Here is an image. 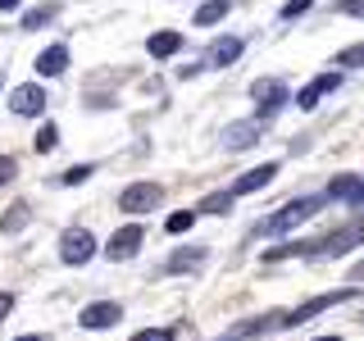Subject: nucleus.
<instances>
[{"label":"nucleus","mask_w":364,"mask_h":341,"mask_svg":"<svg viewBox=\"0 0 364 341\" xmlns=\"http://www.w3.org/2000/svg\"><path fill=\"white\" fill-rule=\"evenodd\" d=\"M328 91H337V73H318L310 87H301V96H296V105H301V109H314L318 100L328 96Z\"/></svg>","instance_id":"14"},{"label":"nucleus","mask_w":364,"mask_h":341,"mask_svg":"<svg viewBox=\"0 0 364 341\" xmlns=\"http://www.w3.org/2000/svg\"><path fill=\"white\" fill-rule=\"evenodd\" d=\"M250 100H255V109H259V119H273L282 105H287V87L278 82V77H259L255 87H250Z\"/></svg>","instance_id":"5"},{"label":"nucleus","mask_w":364,"mask_h":341,"mask_svg":"<svg viewBox=\"0 0 364 341\" xmlns=\"http://www.w3.org/2000/svg\"><path fill=\"white\" fill-rule=\"evenodd\" d=\"M364 242V223H350V227H337L333 237L323 242H310V259H333V255H346L350 246Z\"/></svg>","instance_id":"3"},{"label":"nucleus","mask_w":364,"mask_h":341,"mask_svg":"<svg viewBox=\"0 0 364 341\" xmlns=\"http://www.w3.org/2000/svg\"><path fill=\"white\" fill-rule=\"evenodd\" d=\"M328 200H346V205H360L364 200V182L355 173H341L328 182Z\"/></svg>","instance_id":"13"},{"label":"nucleus","mask_w":364,"mask_h":341,"mask_svg":"<svg viewBox=\"0 0 364 341\" xmlns=\"http://www.w3.org/2000/svg\"><path fill=\"white\" fill-rule=\"evenodd\" d=\"M323 210V196H296L287 200L278 214H269L264 223H255V237H282V232H291V227H301L305 219H314V214Z\"/></svg>","instance_id":"1"},{"label":"nucleus","mask_w":364,"mask_h":341,"mask_svg":"<svg viewBox=\"0 0 364 341\" xmlns=\"http://www.w3.org/2000/svg\"><path fill=\"white\" fill-rule=\"evenodd\" d=\"M355 296H360V287H341V291H323V296H314V301L296 305L291 314H282V328H301V323H310L314 314L333 310V305H346V301H355Z\"/></svg>","instance_id":"2"},{"label":"nucleus","mask_w":364,"mask_h":341,"mask_svg":"<svg viewBox=\"0 0 364 341\" xmlns=\"http://www.w3.org/2000/svg\"><path fill=\"white\" fill-rule=\"evenodd\" d=\"M346 282H350V287H364V259H360L355 269H350V278H346Z\"/></svg>","instance_id":"30"},{"label":"nucleus","mask_w":364,"mask_h":341,"mask_svg":"<svg viewBox=\"0 0 364 341\" xmlns=\"http://www.w3.org/2000/svg\"><path fill=\"white\" fill-rule=\"evenodd\" d=\"M337 64H341V68H364V41H360V45H346V50H337Z\"/></svg>","instance_id":"22"},{"label":"nucleus","mask_w":364,"mask_h":341,"mask_svg":"<svg viewBox=\"0 0 364 341\" xmlns=\"http://www.w3.org/2000/svg\"><path fill=\"white\" fill-rule=\"evenodd\" d=\"M0 87H5V77H0Z\"/></svg>","instance_id":"35"},{"label":"nucleus","mask_w":364,"mask_h":341,"mask_svg":"<svg viewBox=\"0 0 364 341\" xmlns=\"http://www.w3.org/2000/svg\"><path fill=\"white\" fill-rule=\"evenodd\" d=\"M232 191H214V196H205L200 200V214H228V210H232Z\"/></svg>","instance_id":"21"},{"label":"nucleus","mask_w":364,"mask_h":341,"mask_svg":"<svg viewBox=\"0 0 364 341\" xmlns=\"http://www.w3.org/2000/svg\"><path fill=\"white\" fill-rule=\"evenodd\" d=\"M314 341H341V337H314Z\"/></svg>","instance_id":"34"},{"label":"nucleus","mask_w":364,"mask_h":341,"mask_svg":"<svg viewBox=\"0 0 364 341\" xmlns=\"http://www.w3.org/2000/svg\"><path fill=\"white\" fill-rule=\"evenodd\" d=\"M259 141V119H242V123H228L223 128V146L228 151H250Z\"/></svg>","instance_id":"10"},{"label":"nucleus","mask_w":364,"mask_h":341,"mask_svg":"<svg viewBox=\"0 0 364 341\" xmlns=\"http://www.w3.org/2000/svg\"><path fill=\"white\" fill-rule=\"evenodd\" d=\"M146 50H151L155 60H168V55L182 50V32H155V37L146 41Z\"/></svg>","instance_id":"16"},{"label":"nucleus","mask_w":364,"mask_h":341,"mask_svg":"<svg viewBox=\"0 0 364 341\" xmlns=\"http://www.w3.org/2000/svg\"><path fill=\"white\" fill-rule=\"evenodd\" d=\"M337 14H350V18H364V0H337Z\"/></svg>","instance_id":"29"},{"label":"nucleus","mask_w":364,"mask_h":341,"mask_svg":"<svg viewBox=\"0 0 364 341\" xmlns=\"http://www.w3.org/2000/svg\"><path fill=\"white\" fill-rule=\"evenodd\" d=\"M9 109H14L18 119H37V114H46V91H41L37 82L14 87V96H9Z\"/></svg>","instance_id":"9"},{"label":"nucleus","mask_w":364,"mask_h":341,"mask_svg":"<svg viewBox=\"0 0 364 341\" xmlns=\"http://www.w3.org/2000/svg\"><path fill=\"white\" fill-rule=\"evenodd\" d=\"M18 173V164H14V155H0V187H9Z\"/></svg>","instance_id":"26"},{"label":"nucleus","mask_w":364,"mask_h":341,"mask_svg":"<svg viewBox=\"0 0 364 341\" xmlns=\"http://www.w3.org/2000/svg\"><path fill=\"white\" fill-rule=\"evenodd\" d=\"M132 341H173V332H168V328H141Z\"/></svg>","instance_id":"27"},{"label":"nucleus","mask_w":364,"mask_h":341,"mask_svg":"<svg viewBox=\"0 0 364 341\" xmlns=\"http://www.w3.org/2000/svg\"><path fill=\"white\" fill-rule=\"evenodd\" d=\"M159 200H164V187H159V182H132V187H123L119 210L123 214H151Z\"/></svg>","instance_id":"4"},{"label":"nucleus","mask_w":364,"mask_h":341,"mask_svg":"<svg viewBox=\"0 0 364 341\" xmlns=\"http://www.w3.org/2000/svg\"><path fill=\"white\" fill-rule=\"evenodd\" d=\"M232 341H237V337H232Z\"/></svg>","instance_id":"36"},{"label":"nucleus","mask_w":364,"mask_h":341,"mask_svg":"<svg viewBox=\"0 0 364 341\" xmlns=\"http://www.w3.org/2000/svg\"><path fill=\"white\" fill-rule=\"evenodd\" d=\"M237 60H242V37H219L210 50H205V64H210V68H228Z\"/></svg>","instance_id":"12"},{"label":"nucleus","mask_w":364,"mask_h":341,"mask_svg":"<svg viewBox=\"0 0 364 341\" xmlns=\"http://www.w3.org/2000/svg\"><path fill=\"white\" fill-rule=\"evenodd\" d=\"M310 5H314V0H287V5H282V18H301Z\"/></svg>","instance_id":"28"},{"label":"nucleus","mask_w":364,"mask_h":341,"mask_svg":"<svg viewBox=\"0 0 364 341\" xmlns=\"http://www.w3.org/2000/svg\"><path fill=\"white\" fill-rule=\"evenodd\" d=\"M91 173H96L91 164H73V168H64V173H60V182H64V187H77V182H87Z\"/></svg>","instance_id":"25"},{"label":"nucleus","mask_w":364,"mask_h":341,"mask_svg":"<svg viewBox=\"0 0 364 341\" xmlns=\"http://www.w3.org/2000/svg\"><path fill=\"white\" fill-rule=\"evenodd\" d=\"M91 255H96V237H91L87 227H68V232H64V242H60V259L77 269V264H87Z\"/></svg>","instance_id":"6"},{"label":"nucleus","mask_w":364,"mask_h":341,"mask_svg":"<svg viewBox=\"0 0 364 341\" xmlns=\"http://www.w3.org/2000/svg\"><path fill=\"white\" fill-rule=\"evenodd\" d=\"M64 68H68V45H46L37 55V73L41 77H60Z\"/></svg>","instance_id":"15"},{"label":"nucleus","mask_w":364,"mask_h":341,"mask_svg":"<svg viewBox=\"0 0 364 341\" xmlns=\"http://www.w3.org/2000/svg\"><path fill=\"white\" fill-rule=\"evenodd\" d=\"M123 318V305H114V301H96V305H87L82 314H77V323L87 328V332H105V328H114Z\"/></svg>","instance_id":"7"},{"label":"nucleus","mask_w":364,"mask_h":341,"mask_svg":"<svg viewBox=\"0 0 364 341\" xmlns=\"http://www.w3.org/2000/svg\"><path fill=\"white\" fill-rule=\"evenodd\" d=\"M14 341H46V332H23V337H14Z\"/></svg>","instance_id":"32"},{"label":"nucleus","mask_w":364,"mask_h":341,"mask_svg":"<svg viewBox=\"0 0 364 341\" xmlns=\"http://www.w3.org/2000/svg\"><path fill=\"white\" fill-rule=\"evenodd\" d=\"M0 9H18V0H0Z\"/></svg>","instance_id":"33"},{"label":"nucleus","mask_w":364,"mask_h":341,"mask_svg":"<svg viewBox=\"0 0 364 341\" xmlns=\"http://www.w3.org/2000/svg\"><path fill=\"white\" fill-rule=\"evenodd\" d=\"M191 223H196V210H182V214H168V223H164V227L178 237V232H191Z\"/></svg>","instance_id":"23"},{"label":"nucleus","mask_w":364,"mask_h":341,"mask_svg":"<svg viewBox=\"0 0 364 341\" xmlns=\"http://www.w3.org/2000/svg\"><path fill=\"white\" fill-rule=\"evenodd\" d=\"M205 264V250L196 246V250H178L173 259H168V273H191V269H200Z\"/></svg>","instance_id":"20"},{"label":"nucleus","mask_w":364,"mask_h":341,"mask_svg":"<svg viewBox=\"0 0 364 341\" xmlns=\"http://www.w3.org/2000/svg\"><path fill=\"white\" fill-rule=\"evenodd\" d=\"M9 310H14V296H9V291H0V318H5Z\"/></svg>","instance_id":"31"},{"label":"nucleus","mask_w":364,"mask_h":341,"mask_svg":"<svg viewBox=\"0 0 364 341\" xmlns=\"http://www.w3.org/2000/svg\"><path fill=\"white\" fill-rule=\"evenodd\" d=\"M55 18H60V5H37V9H28V14H23V28L37 32V28H46V23H55Z\"/></svg>","instance_id":"19"},{"label":"nucleus","mask_w":364,"mask_h":341,"mask_svg":"<svg viewBox=\"0 0 364 341\" xmlns=\"http://www.w3.org/2000/svg\"><path fill=\"white\" fill-rule=\"evenodd\" d=\"M55 146H60V128H55V123H41V132H37V151L46 155V151H55Z\"/></svg>","instance_id":"24"},{"label":"nucleus","mask_w":364,"mask_h":341,"mask_svg":"<svg viewBox=\"0 0 364 341\" xmlns=\"http://www.w3.org/2000/svg\"><path fill=\"white\" fill-rule=\"evenodd\" d=\"M228 9H232V0H205V5L196 9V28H214V23H223Z\"/></svg>","instance_id":"17"},{"label":"nucleus","mask_w":364,"mask_h":341,"mask_svg":"<svg viewBox=\"0 0 364 341\" xmlns=\"http://www.w3.org/2000/svg\"><path fill=\"white\" fill-rule=\"evenodd\" d=\"M273 178H278V164H273V159H269V164L250 168V173H242V178L232 182V196H250V191H264Z\"/></svg>","instance_id":"11"},{"label":"nucleus","mask_w":364,"mask_h":341,"mask_svg":"<svg viewBox=\"0 0 364 341\" xmlns=\"http://www.w3.org/2000/svg\"><path fill=\"white\" fill-rule=\"evenodd\" d=\"M141 242H146V227H141V223H128V227H119V232L109 237L105 255H109V259H132L136 250H141Z\"/></svg>","instance_id":"8"},{"label":"nucleus","mask_w":364,"mask_h":341,"mask_svg":"<svg viewBox=\"0 0 364 341\" xmlns=\"http://www.w3.org/2000/svg\"><path fill=\"white\" fill-rule=\"evenodd\" d=\"M28 219H32V210H28L23 200H14V205H9V214L0 219V232H5V237H14V232H23V227H28Z\"/></svg>","instance_id":"18"}]
</instances>
